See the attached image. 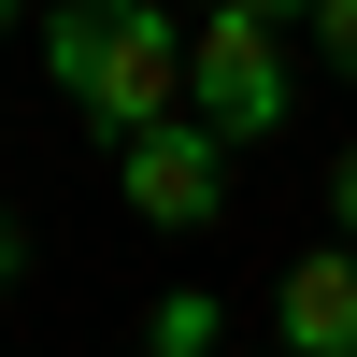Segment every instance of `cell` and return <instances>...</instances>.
<instances>
[{
    "mask_svg": "<svg viewBox=\"0 0 357 357\" xmlns=\"http://www.w3.org/2000/svg\"><path fill=\"white\" fill-rule=\"evenodd\" d=\"M43 86L114 143L158 129V114H186V15L172 0H72L43 29Z\"/></svg>",
    "mask_w": 357,
    "mask_h": 357,
    "instance_id": "6da1fadb",
    "label": "cell"
},
{
    "mask_svg": "<svg viewBox=\"0 0 357 357\" xmlns=\"http://www.w3.org/2000/svg\"><path fill=\"white\" fill-rule=\"evenodd\" d=\"M186 100L215 114L229 143H272V129H286V100H301L286 15H200V29H186Z\"/></svg>",
    "mask_w": 357,
    "mask_h": 357,
    "instance_id": "7a4b0ae2",
    "label": "cell"
},
{
    "mask_svg": "<svg viewBox=\"0 0 357 357\" xmlns=\"http://www.w3.org/2000/svg\"><path fill=\"white\" fill-rule=\"evenodd\" d=\"M114 186H129V215L143 229H215L229 215V129H215V114H158V129H129V143H114Z\"/></svg>",
    "mask_w": 357,
    "mask_h": 357,
    "instance_id": "3957f363",
    "label": "cell"
},
{
    "mask_svg": "<svg viewBox=\"0 0 357 357\" xmlns=\"http://www.w3.org/2000/svg\"><path fill=\"white\" fill-rule=\"evenodd\" d=\"M272 329H286V357H357V243H314L272 286Z\"/></svg>",
    "mask_w": 357,
    "mask_h": 357,
    "instance_id": "277c9868",
    "label": "cell"
},
{
    "mask_svg": "<svg viewBox=\"0 0 357 357\" xmlns=\"http://www.w3.org/2000/svg\"><path fill=\"white\" fill-rule=\"evenodd\" d=\"M143 357H215V301H200V286H186V301H158V329H143Z\"/></svg>",
    "mask_w": 357,
    "mask_h": 357,
    "instance_id": "5b68a950",
    "label": "cell"
},
{
    "mask_svg": "<svg viewBox=\"0 0 357 357\" xmlns=\"http://www.w3.org/2000/svg\"><path fill=\"white\" fill-rule=\"evenodd\" d=\"M314 43H329V72H357V0H314Z\"/></svg>",
    "mask_w": 357,
    "mask_h": 357,
    "instance_id": "8992f818",
    "label": "cell"
},
{
    "mask_svg": "<svg viewBox=\"0 0 357 357\" xmlns=\"http://www.w3.org/2000/svg\"><path fill=\"white\" fill-rule=\"evenodd\" d=\"M329 215H343V243H357V143L329 158Z\"/></svg>",
    "mask_w": 357,
    "mask_h": 357,
    "instance_id": "52a82bcc",
    "label": "cell"
},
{
    "mask_svg": "<svg viewBox=\"0 0 357 357\" xmlns=\"http://www.w3.org/2000/svg\"><path fill=\"white\" fill-rule=\"evenodd\" d=\"M200 15H286V29H314V0H200Z\"/></svg>",
    "mask_w": 357,
    "mask_h": 357,
    "instance_id": "ba28073f",
    "label": "cell"
},
{
    "mask_svg": "<svg viewBox=\"0 0 357 357\" xmlns=\"http://www.w3.org/2000/svg\"><path fill=\"white\" fill-rule=\"evenodd\" d=\"M15 272H29V229H15V215H0V301H15Z\"/></svg>",
    "mask_w": 357,
    "mask_h": 357,
    "instance_id": "9c48e42d",
    "label": "cell"
},
{
    "mask_svg": "<svg viewBox=\"0 0 357 357\" xmlns=\"http://www.w3.org/2000/svg\"><path fill=\"white\" fill-rule=\"evenodd\" d=\"M15 15H29V0H0V43H15Z\"/></svg>",
    "mask_w": 357,
    "mask_h": 357,
    "instance_id": "30bf717a",
    "label": "cell"
}]
</instances>
